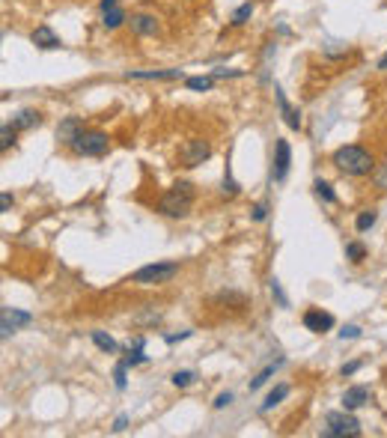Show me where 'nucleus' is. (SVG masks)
I'll return each instance as SVG.
<instances>
[{
    "mask_svg": "<svg viewBox=\"0 0 387 438\" xmlns=\"http://www.w3.org/2000/svg\"><path fill=\"white\" fill-rule=\"evenodd\" d=\"M289 164H292L289 140H277V143H275V170H271L275 182H283L286 176H289Z\"/></svg>",
    "mask_w": 387,
    "mask_h": 438,
    "instance_id": "obj_8",
    "label": "nucleus"
},
{
    "mask_svg": "<svg viewBox=\"0 0 387 438\" xmlns=\"http://www.w3.org/2000/svg\"><path fill=\"white\" fill-rule=\"evenodd\" d=\"M83 131V123L78 120V116H66V120H60V125H57V140H60L63 146H71Z\"/></svg>",
    "mask_w": 387,
    "mask_h": 438,
    "instance_id": "obj_11",
    "label": "nucleus"
},
{
    "mask_svg": "<svg viewBox=\"0 0 387 438\" xmlns=\"http://www.w3.org/2000/svg\"><path fill=\"white\" fill-rule=\"evenodd\" d=\"M271 292H275V298L280 301V308H289V298L283 296V289H280V283H277V281H271Z\"/></svg>",
    "mask_w": 387,
    "mask_h": 438,
    "instance_id": "obj_32",
    "label": "nucleus"
},
{
    "mask_svg": "<svg viewBox=\"0 0 387 438\" xmlns=\"http://www.w3.org/2000/svg\"><path fill=\"white\" fill-rule=\"evenodd\" d=\"M128 27H132V33H137V36H155L161 30L158 18L149 16V12H137V16H132L128 18Z\"/></svg>",
    "mask_w": 387,
    "mask_h": 438,
    "instance_id": "obj_10",
    "label": "nucleus"
},
{
    "mask_svg": "<svg viewBox=\"0 0 387 438\" xmlns=\"http://www.w3.org/2000/svg\"><path fill=\"white\" fill-rule=\"evenodd\" d=\"M194 378H197V376H194L191 370H176V373H173V385H176V388H188Z\"/></svg>",
    "mask_w": 387,
    "mask_h": 438,
    "instance_id": "obj_28",
    "label": "nucleus"
},
{
    "mask_svg": "<svg viewBox=\"0 0 387 438\" xmlns=\"http://www.w3.org/2000/svg\"><path fill=\"white\" fill-rule=\"evenodd\" d=\"M357 370H361V361H352V364H346V367H342V376H354Z\"/></svg>",
    "mask_w": 387,
    "mask_h": 438,
    "instance_id": "obj_37",
    "label": "nucleus"
},
{
    "mask_svg": "<svg viewBox=\"0 0 387 438\" xmlns=\"http://www.w3.org/2000/svg\"><path fill=\"white\" fill-rule=\"evenodd\" d=\"M346 257H349L352 262H361V259L366 257V247H364L361 242H349V245H346Z\"/></svg>",
    "mask_w": 387,
    "mask_h": 438,
    "instance_id": "obj_24",
    "label": "nucleus"
},
{
    "mask_svg": "<svg viewBox=\"0 0 387 438\" xmlns=\"http://www.w3.org/2000/svg\"><path fill=\"white\" fill-rule=\"evenodd\" d=\"M125 427H128V415H120L117 423H113V432H122Z\"/></svg>",
    "mask_w": 387,
    "mask_h": 438,
    "instance_id": "obj_39",
    "label": "nucleus"
},
{
    "mask_svg": "<svg viewBox=\"0 0 387 438\" xmlns=\"http://www.w3.org/2000/svg\"><path fill=\"white\" fill-rule=\"evenodd\" d=\"M71 150H75L78 155L83 158H102L108 150H110V137L105 135V131H81V137L71 143Z\"/></svg>",
    "mask_w": 387,
    "mask_h": 438,
    "instance_id": "obj_5",
    "label": "nucleus"
},
{
    "mask_svg": "<svg viewBox=\"0 0 387 438\" xmlns=\"http://www.w3.org/2000/svg\"><path fill=\"white\" fill-rule=\"evenodd\" d=\"M277 367H283V358H277L275 364H268V367H265L262 373H256V376H253V382H250V391H260V388L268 382V378L277 373Z\"/></svg>",
    "mask_w": 387,
    "mask_h": 438,
    "instance_id": "obj_19",
    "label": "nucleus"
},
{
    "mask_svg": "<svg viewBox=\"0 0 387 438\" xmlns=\"http://www.w3.org/2000/svg\"><path fill=\"white\" fill-rule=\"evenodd\" d=\"M241 69H212V78H241Z\"/></svg>",
    "mask_w": 387,
    "mask_h": 438,
    "instance_id": "obj_31",
    "label": "nucleus"
},
{
    "mask_svg": "<svg viewBox=\"0 0 387 438\" xmlns=\"http://www.w3.org/2000/svg\"><path fill=\"white\" fill-rule=\"evenodd\" d=\"M304 328L313 331V334H325V331L334 328V316L325 313L322 308H310V310L304 313Z\"/></svg>",
    "mask_w": 387,
    "mask_h": 438,
    "instance_id": "obj_9",
    "label": "nucleus"
},
{
    "mask_svg": "<svg viewBox=\"0 0 387 438\" xmlns=\"http://www.w3.org/2000/svg\"><path fill=\"white\" fill-rule=\"evenodd\" d=\"M143 361H146V355H143V349H137V346H134V352H128L122 358L125 367H137V364H143Z\"/></svg>",
    "mask_w": 387,
    "mask_h": 438,
    "instance_id": "obj_29",
    "label": "nucleus"
},
{
    "mask_svg": "<svg viewBox=\"0 0 387 438\" xmlns=\"http://www.w3.org/2000/svg\"><path fill=\"white\" fill-rule=\"evenodd\" d=\"M331 162H334L342 173H346V176H366V173H372V167H376L372 155L364 150V146H357V143L340 146Z\"/></svg>",
    "mask_w": 387,
    "mask_h": 438,
    "instance_id": "obj_1",
    "label": "nucleus"
},
{
    "mask_svg": "<svg viewBox=\"0 0 387 438\" xmlns=\"http://www.w3.org/2000/svg\"><path fill=\"white\" fill-rule=\"evenodd\" d=\"M90 337H93V343H96L98 349H102V352H108V355H117V349H120V343H117V340H113V337H110V334H105V331H93V334H90Z\"/></svg>",
    "mask_w": 387,
    "mask_h": 438,
    "instance_id": "obj_17",
    "label": "nucleus"
},
{
    "mask_svg": "<svg viewBox=\"0 0 387 438\" xmlns=\"http://www.w3.org/2000/svg\"><path fill=\"white\" fill-rule=\"evenodd\" d=\"M185 86H188V90H212V86H214V78L212 75H191V78H185Z\"/></svg>",
    "mask_w": 387,
    "mask_h": 438,
    "instance_id": "obj_20",
    "label": "nucleus"
},
{
    "mask_svg": "<svg viewBox=\"0 0 387 438\" xmlns=\"http://www.w3.org/2000/svg\"><path fill=\"white\" fill-rule=\"evenodd\" d=\"M275 99H277V108H280V116H283V123L289 125V128H301V111L298 108H292L289 101H286V96H283V90L280 86H275Z\"/></svg>",
    "mask_w": 387,
    "mask_h": 438,
    "instance_id": "obj_14",
    "label": "nucleus"
},
{
    "mask_svg": "<svg viewBox=\"0 0 387 438\" xmlns=\"http://www.w3.org/2000/svg\"><path fill=\"white\" fill-rule=\"evenodd\" d=\"M313 188H316V194L325 200V203H337V194L331 191V185H328V182H322V179H316V185H313Z\"/></svg>",
    "mask_w": 387,
    "mask_h": 438,
    "instance_id": "obj_27",
    "label": "nucleus"
},
{
    "mask_svg": "<svg viewBox=\"0 0 387 438\" xmlns=\"http://www.w3.org/2000/svg\"><path fill=\"white\" fill-rule=\"evenodd\" d=\"M229 403H233V393H229V391H226V393H221V397H218V400H214V408H226Z\"/></svg>",
    "mask_w": 387,
    "mask_h": 438,
    "instance_id": "obj_35",
    "label": "nucleus"
},
{
    "mask_svg": "<svg viewBox=\"0 0 387 438\" xmlns=\"http://www.w3.org/2000/svg\"><path fill=\"white\" fill-rule=\"evenodd\" d=\"M12 143H16V128H12V125L6 123L4 128H0V150H9Z\"/></svg>",
    "mask_w": 387,
    "mask_h": 438,
    "instance_id": "obj_26",
    "label": "nucleus"
},
{
    "mask_svg": "<svg viewBox=\"0 0 387 438\" xmlns=\"http://www.w3.org/2000/svg\"><path fill=\"white\" fill-rule=\"evenodd\" d=\"M265 218H268V206L265 203H256L253 206V221H265Z\"/></svg>",
    "mask_w": 387,
    "mask_h": 438,
    "instance_id": "obj_34",
    "label": "nucleus"
},
{
    "mask_svg": "<svg viewBox=\"0 0 387 438\" xmlns=\"http://www.w3.org/2000/svg\"><path fill=\"white\" fill-rule=\"evenodd\" d=\"M185 337H191V331H179V334H167V343H179V340H185Z\"/></svg>",
    "mask_w": 387,
    "mask_h": 438,
    "instance_id": "obj_36",
    "label": "nucleus"
},
{
    "mask_svg": "<svg viewBox=\"0 0 387 438\" xmlns=\"http://www.w3.org/2000/svg\"><path fill=\"white\" fill-rule=\"evenodd\" d=\"M113 385H117V391H125V385H128L125 382V364L122 361L113 367Z\"/></svg>",
    "mask_w": 387,
    "mask_h": 438,
    "instance_id": "obj_30",
    "label": "nucleus"
},
{
    "mask_svg": "<svg viewBox=\"0 0 387 438\" xmlns=\"http://www.w3.org/2000/svg\"><path fill=\"white\" fill-rule=\"evenodd\" d=\"M366 403H369V388H364V385H354L342 393V408H349V412H354V408H361Z\"/></svg>",
    "mask_w": 387,
    "mask_h": 438,
    "instance_id": "obj_15",
    "label": "nucleus"
},
{
    "mask_svg": "<svg viewBox=\"0 0 387 438\" xmlns=\"http://www.w3.org/2000/svg\"><path fill=\"white\" fill-rule=\"evenodd\" d=\"M253 16V4H250V0H248V4H241L236 12H233V18H229V24H233V27H241V24H248V18Z\"/></svg>",
    "mask_w": 387,
    "mask_h": 438,
    "instance_id": "obj_22",
    "label": "nucleus"
},
{
    "mask_svg": "<svg viewBox=\"0 0 387 438\" xmlns=\"http://www.w3.org/2000/svg\"><path fill=\"white\" fill-rule=\"evenodd\" d=\"M376 221H379V215L372 212V209H366V212H361V215H357L354 227H357V232H366V230H372V227H376Z\"/></svg>",
    "mask_w": 387,
    "mask_h": 438,
    "instance_id": "obj_23",
    "label": "nucleus"
},
{
    "mask_svg": "<svg viewBox=\"0 0 387 438\" xmlns=\"http://www.w3.org/2000/svg\"><path fill=\"white\" fill-rule=\"evenodd\" d=\"M9 206H12V194H9V191H4V197H0V209L9 212Z\"/></svg>",
    "mask_w": 387,
    "mask_h": 438,
    "instance_id": "obj_40",
    "label": "nucleus"
},
{
    "mask_svg": "<svg viewBox=\"0 0 387 438\" xmlns=\"http://www.w3.org/2000/svg\"><path fill=\"white\" fill-rule=\"evenodd\" d=\"M286 397H289V385H277L275 391L265 397V403H262V412H268V408H275L277 403H283Z\"/></svg>",
    "mask_w": 387,
    "mask_h": 438,
    "instance_id": "obj_21",
    "label": "nucleus"
},
{
    "mask_svg": "<svg viewBox=\"0 0 387 438\" xmlns=\"http://www.w3.org/2000/svg\"><path fill=\"white\" fill-rule=\"evenodd\" d=\"M128 21V16L117 6V9H108V12H102V24L108 27V30H117V27H122Z\"/></svg>",
    "mask_w": 387,
    "mask_h": 438,
    "instance_id": "obj_18",
    "label": "nucleus"
},
{
    "mask_svg": "<svg viewBox=\"0 0 387 438\" xmlns=\"http://www.w3.org/2000/svg\"><path fill=\"white\" fill-rule=\"evenodd\" d=\"M379 69H381V72H387V54H384L381 60H379Z\"/></svg>",
    "mask_w": 387,
    "mask_h": 438,
    "instance_id": "obj_41",
    "label": "nucleus"
},
{
    "mask_svg": "<svg viewBox=\"0 0 387 438\" xmlns=\"http://www.w3.org/2000/svg\"><path fill=\"white\" fill-rule=\"evenodd\" d=\"M340 337L342 340H354V337H361V328H357V325H346V328L340 331Z\"/></svg>",
    "mask_w": 387,
    "mask_h": 438,
    "instance_id": "obj_33",
    "label": "nucleus"
},
{
    "mask_svg": "<svg viewBox=\"0 0 387 438\" xmlns=\"http://www.w3.org/2000/svg\"><path fill=\"white\" fill-rule=\"evenodd\" d=\"M179 274V262H149V266H143L132 274V283H140V286H155V283H167L170 277Z\"/></svg>",
    "mask_w": 387,
    "mask_h": 438,
    "instance_id": "obj_3",
    "label": "nucleus"
},
{
    "mask_svg": "<svg viewBox=\"0 0 387 438\" xmlns=\"http://www.w3.org/2000/svg\"><path fill=\"white\" fill-rule=\"evenodd\" d=\"M30 42L39 48V51H54V48H60L63 42H60V36H57L48 24H42V27H36V30L30 33Z\"/></svg>",
    "mask_w": 387,
    "mask_h": 438,
    "instance_id": "obj_13",
    "label": "nucleus"
},
{
    "mask_svg": "<svg viewBox=\"0 0 387 438\" xmlns=\"http://www.w3.org/2000/svg\"><path fill=\"white\" fill-rule=\"evenodd\" d=\"M194 206V185L191 182H176L170 191L161 197L158 212L164 218H185Z\"/></svg>",
    "mask_w": 387,
    "mask_h": 438,
    "instance_id": "obj_2",
    "label": "nucleus"
},
{
    "mask_svg": "<svg viewBox=\"0 0 387 438\" xmlns=\"http://www.w3.org/2000/svg\"><path fill=\"white\" fill-rule=\"evenodd\" d=\"M128 81H176L182 69H146V72H125Z\"/></svg>",
    "mask_w": 387,
    "mask_h": 438,
    "instance_id": "obj_12",
    "label": "nucleus"
},
{
    "mask_svg": "<svg viewBox=\"0 0 387 438\" xmlns=\"http://www.w3.org/2000/svg\"><path fill=\"white\" fill-rule=\"evenodd\" d=\"M328 420V427L322 429L325 438H357L361 435V420H357L354 415H349V408L346 412H331L325 417Z\"/></svg>",
    "mask_w": 387,
    "mask_h": 438,
    "instance_id": "obj_4",
    "label": "nucleus"
},
{
    "mask_svg": "<svg viewBox=\"0 0 387 438\" xmlns=\"http://www.w3.org/2000/svg\"><path fill=\"white\" fill-rule=\"evenodd\" d=\"M33 322V313H27V310H18V308H4L0 310V337H9V334H16L18 328L24 325H30Z\"/></svg>",
    "mask_w": 387,
    "mask_h": 438,
    "instance_id": "obj_7",
    "label": "nucleus"
},
{
    "mask_svg": "<svg viewBox=\"0 0 387 438\" xmlns=\"http://www.w3.org/2000/svg\"><path fill=\"white\" fill-rule=\"evenodd\" d=\"M212 155V143L203 140V137H191L179 146V167H200L203 162H209Z\"/></svg>",
    "mask_w": 387,
    "mask_h": 438,
    "instance_id": "obj_6",
    "label": "nucleus"
},
{
    "mask_svg": "<svg viewBox=\"0 0 387 438\" xmlns=\"http://www.w3.org/2000/svg\"><path fill=\"white\" fill-rule=\"evenodd\" d=\"M221 191L226 197H236L238 194V182L233 179V173H229V164H226V173H224V188H221Z\"/></svg>",
    "mask_w": 387,
    "mask_h": 438,
    "instance_id": "obj_25",
    "label": "nucleus"
},
{
    "mask_svg": "<svg viewBox=\"0 0 387 438\" xmlns=\"http://www.w3.org/2000/svg\"><path fill=\"white\" fill-rule=\"evenodd\" d=\"M39 123H42V113H39V111H33V108H24V111H18L16 116H12V128H16V131L36 128Z\"/></svg>",
    "mask_w": 387,
    "mask_h": 438,
    "instance_id": "obj_16",
    "label": "nucleus"
},
{
    "mask_svg": "<svg viewBox=\"0 0 387 438\" xmlns=\"http://www.w3.org/2000/svg\"><path fill=\"white\" fill-rule=\"evenodd\" d=\"M120 6V0H98V9L108 12V9H117Z\"/></svg>",
    "mask_w": 387,
    "mask_h": 438,
    "instance_id": "obj_38",
    "label": "nucleus"
}]
</instances>
